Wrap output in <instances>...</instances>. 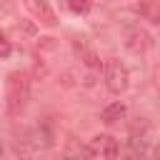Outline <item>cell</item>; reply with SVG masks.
<instances>
[{"label":"cell","mask_w":160,"mask_h":160,"mask_svg":"<svg viewBox=\"0 0 160 160\" xmlns=\"http://www.w3.org/2000/svg\"><path fill=\"white\" fill-rule=\"evenodd\" d=\"M128 82H130V72H128L125 62L122 60H115V58L108 60L105 62V85H108V90L112 95H120L128 88Z\"/></svg>","instance_id":"2"},{"label":"cell","mask_w":160,"mask_h":160,"mask_svg":"<svg viewBox=\"0 0 160 160\" xmlns=\"http://www.w3.org/2000/svg\"><path fill=\"white\" fill-rule=\"evenodd\" d=\"M5 90H8V112L10 118H18L28 102V75L20 70L10 72L5 80Z\"/></svg>","instance_id":"1"},{"label":"cell","mask_w":160,"mask_h":160,"mask_svg":"<svg viewBox=\"0 0 160 160\" xmlns=\"http://www.w3.org/2000/svg\"><path fill=\"white\" fill-rule=\"evenodd\" d=\"M32 138H35V145H40V148H50V145H52V140H55L52 122H50V120L40 122V125L32 130Z\"/></svg>","instance_id":"5"},{"label":"cell","mask_w":160,"mask_h":160,"mask_svg":"<svg viewBox=\"0 0 160 160\" xmlns=\"http://www.w3.org/2000/svg\"><path fill=\"white\" fill-rule=\"evenodd\" d=\"M68 2H70V10L78 12V15H85L92 8V0H68Z\"/></svg>","instance_id":"9"},{"label":"cell","mask_w":160,"mask_h":160,"mask_svg":"<svg viewBox=\"0 0 160 160\" xmlns=\"http://www.w3.org/2000/svg\"><path fill=\"white\" fill-rule=\"evenodd\" d=\"M25 8H28L30 15H32L40 25H45V28H52V25L58 22V18H55V12H52V8H50L48 0H25Z\"/></svg>","instance_id":"4"},{"label":"cell","mask_w":160,"mask_h":160,"mask_svg":"<svg viewBox=\"0 0 160 160\" xmlns=\"http://www.w3.org/2000/svg\"><path fill=\"white\" fill-rule=\"evenodd\" d=\"M0 55H10V45H8L5 40L0 42Z\"/></svg>","instance_id":"12"},{"label":"cell","mask_w":160,"mask_h":160,"mask_svg":"<svg viewBox=\"0 0 160 160\" xmlns=\"http://www.w3.org/2000/svg\"><path fill=\"white\" fill-rule=\"evenodd\" d=\"M2 40H5V38H2V32H0V42H2Z\"/></svg>","instance_id":"14"},{"label":"cell","mask_w":160,"mask_h":160,"mask_svg":"<svg viewBox=\"0 0 160 160\" xmlns=\"http://www.w3.org/2000/svg\"><path fill=\"white\" fill-rule=\"evenodd\" d=\"M125 112H128V110H125V105H122V102H110V105L102 110V115H100V118H102V122H105V125H115V122H120V120L125 118Z\"/></svg>","instance_id":"6"},{"label":"cell","mask_w":160,"mask_h":160,"mask_svg":"<svg viewBox=\"0 0 160 160\" xmlns=\"http://www.w3.org/2000/svg\"><path fill=\"white\" fill-rule=\"evenodd\" d=\"M122 160H148V158H145V150H132V148H130V152H128Z\"/></svg>","instance_id":"11"},{"label":"cell","mask_w":160,"mask_h":160,"mask_svg":"<svg viewBox=\"0 0 160 160\" xmlns=\"http://www.w3.org/2000/svg\"><path fill=\"white\" fill-rule=\"evenodd\" d=\"M140 12H142L150 22H160V0H142Z\"/></svg>","instance_id":"8"},{"label":"cell","mask_w":160,"mask_h":160,"mask_svg":"<svg viewBox=\"0 0 160 160\" xmlns=\"http://www.w3.org/2000/svg\"><path fill=\"white\" fill-rule=\"evenodd\" d=\"M88 150H90V155H92L95 160H118V155H120L118 140H115L112 135H105V132L95 135V138L88 142Z\"/></svg>","instance_id":"3"},{"label":"cell","mask_w":160,"mask_h":160,"mask_svg":"<svg viewBox=\"0 0 160 160\" xmlns=\"http://www.w3.org/2000/svg\"><path fill=\"white\" fill-rule=\"evenodd\" d=\"M152 155H155V160H160V142L155 145V150H152Z\"/></svg>","instance_id":"13"},{"label":"cell","mask_w":160,"mask_h":160,"mask_svg":"<svg viewBox=\"0 0 160 160\" xmlns=\"http://www.w3.org/2000/svg\"><path fill=\"white\" fill-rule=\"evenodd\" d=\"M65 160H95L88 150V145H78V142H70L68 150H65Z\"/></svg>","instance_id":"7"},{"label":"cell","mask_w":160,"mask_h":160,"mask_svg":"<svg viewBox=\"0 0 160 160\" xmlns=\"http://www.w3.org/2000/svg\"><path fill=\"white\" fill-rule=\"evenodd\" d=\"M0 152H2V145H0Z\"/></svg>","instance_id":"15"},{"label":"cell","mask_w":160,"mask_h":160,"mask_svg":"<svg viewBox=\"0 0 160 160\" xmlns=\"http://www.w3.org/2000/svg\"><path fill=\"white\" fill-rule=\"evenodd\" d=\"M85 65H88V68H100V60H98V55H95L92 50L85 52Z\"/></svg>","instance_id":"10"}]
</instances>
